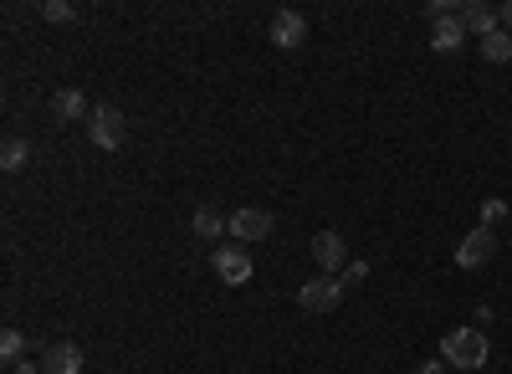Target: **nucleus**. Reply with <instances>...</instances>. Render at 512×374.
I'll use <instances>...</instances> for the list:
<instances>
[{"label": "nucleus", "instance_id": "nucleus-1", "mask_svg": "<svg viewBox=\"0 0 512 374\" xmlns=\"http://www.w3.org/2000/svg\"><path fill=\"white\" fill-rule=\"evenodd\" d=\"M441 354H446V364H456V369H482L492 349H487L482 328H451V334L441 339Z\"/></svg>", "mask_w": 512, "mask_h": 374}, {"label": "nucleus", "instance_id": "nucleus-2", "mask_svg": "<svg viewBox=\"0 0 512 374\" xmlns=\"http://www.w3.org/2000/svg\"><path fill=\"white\" fill-rule=\"evenodd\" d=\"M88 134H93V144H98V149H123L128 118H123L113 103H103V108H93V113H88Z\"/></svg>", "mask_w": 512, "mask_h": 374}, {"label": "nucleus", "instance_id": "nucleus-3", "mask_svg": "<svg viewBox=\"0 0 512 374\" xmlns=\"http://www.w3.org/2000/svg\"><path fill=\"white\" fill-rule=\"evenodd\" d=\"M492 252H497V231H492V226H477L472 236H466V241L456 246V267L477 272V267H487V262H492Z\"/></svg>", "mask_w": 512, "mask_h": 374}, {"label": "nucleus", "instance_id": "nucleus-4", "mask_svg": "<svg viewBox=\"0 0 512 374\" xmlns=\"http://www.w3.org/2000/svg\"><path fill=\"white\" fill-rule=\"evenodd\" d=\"M297 303H303L308 313H333L338 303H344V282H333V277H313V282H303Z\"/></svg>", "mask_w": 512, "mask_h": 374}, {"label": "nucleus", "instance_id": "nucleus-5", "mask_svg": "<svg viewBox=\"0 0 512 374\" xmlns=\"http://www.w3.org/2000/svg\"><path fill=\"white\" fill-rule=\"evenodd\" d=\"M272 41L282 52H297L308 41V21H303V11H277L272 16Z\"/></svg>", "mask_w": 512, "mask_h": 374}, {"label": "nucleus", "instance_id": "nucleus-6", "mask_svg": "<svg viewBox=\"0 0 512 374\" xmlns=\"http://www.w3.org/2000/svg\"><path fill=\"white\" fill-rule=\"evenodd\" d=\"M313 262H318L323 272H344V267H349L344 236H338V231H318V236H313Z\"/></svg>", "mask_w": 512, "mask_h": 374}, {"label": "nucleus", "instance_id": "nucleus-7", "mask_svg": "<svg viewBox=\"0 0 512 374\" xmlns=\"http://www.w3.org/2000/svg\"><path fill=\"white\" fill-rule=\"evenodd\" d=\"M216 272H221V282H231V287H241V282H251V257L241 252V246H221L216 252Z\"/></svg>", "mask_w": 512, "mask_h": 374}, {"label": "nucleus", "instance_id": "nucleus-8", "mask_svg": "<svg viewBox=\"0 0 512 374\" xmlns=\"http://www.w3.org/2000/svg\"><path fill=\"white\" fill-rule=\"evenodd\" d=\"M231 231H236V241H262L272 231V216L262 211V205H246V211L231 216Z\"/></svg>", "mask_w": 512, "mask_h": 374}, {"label": "nucleus", "instance_id": "nucleus-9", "mask_svg": "<svg viewBox=\"0 0 512 374\" xmlns=\"http://www.w3.org/2000/svg\"><path fill=\"white\" fill-rule=\"evenodd\" d=\"M41 374H82V349L77 344H52L41 354Z\"/></svg>", "mask_w": 512, "mask_h": 374}, {"label": "nucleus", "instance_id": "nucleus-10", "mask_svg": "<svg viewBox=\"0 0 512 374\" xmlns=\"http://www.w3.org/2000/svg\"><path fill=\"white\" fill-rule=\"evenodd\" d=\"M461 41H466V21H461V16H446V21L431 26V47H436L441 57L461 52Z\"/></svg>", "mask_w": 512, "mask_h": 374}, {"label": "nucleus", "instance_id": "nucleus-11", "mask_svg": "<svg viewBox=\"0 0 512 374\" xmlns=\"http://www.w3.org/2000/svg\"><path fill=\"white\" fill-rule=\"evenodd\" d=\"M461 21H466V31L487 36V31H497L502 11H497V6H482V0H472V6H461Z\"/></svg>", "mask_w": 512, "mask_h": 374}, {"label": "nucleus", "instance_id": "nucleus-12", "mask_svg": "<svg viewBox=\"0 0 512 374\" xmlns=\"http://www.w3.org/2000/svg\"><path fill=\"white\" fill-rule=\"evenodd\" d=\"M190 231H195L200 241H216L221 231H231V221L216 211V205H200V211H195V221H190Z\"/></svg>", "mask_w": 512, "mask_h": 374}, {"label": "nucleus", "instance_id": "nucleus-13", "mask_svg": "<svg viewBox=\"0 0 512 374\" xmlns=\"http://www.w3.org/2000/svg\"><path fill=\"white\" fill-rule=\"evenodd\" d=\"M482 57H487V62H512V31H502V26L487 31V36H482Z\"/></svg>", "mask_w": 512, "mask_h": 374}, {"label": "nucleus", "instance_id": "nucleus-14", "mask_svg": "<svg viewBox=\"0 0 512 374\" xmlns=\"http://www.w3.org/2000/svg\"><path fill=\"white\" fill-rule=\"evenodd\" d=\"M52 113L67 123V118H82V113H88V103H82V93L72 88V93H57V98H52Z\"/></svg>", "mask_w": 512, "mask_h": 374}, {"label": "nucleus", "instance_id": "nucleus-15", "mask_svg": "<svg viewBox=\"0 0 512 374\" xmlns=\"http://www.w3.org/2000/svg\"><path fill=\"white\" fill-rule=\"evenodd\" d=\"M21 354H26V339L16 334V328H6V334H0V359H6V364L16 369V364H26Z\"/></svg>", "mask_w": 512, "mask_h": 374}, {"label": "nucleus", "instance_id": "nucleus-16", "mask_svg": "<svg viewBox=\"0 0 512 374\" xmlns=\"http://www.w3.org/2000/svg\"><path fill=\"white\" fill-rule=\"evenodd\" d=\"M26 154H31V144H26V139H6V144H0V164H6V170H21Z\"/></svg>", "mask_w": 512, "mask_h": 374}, {"label": "nucleus", "instance_id": "nucleus-17", "mask_svg": "<svg viewBox=\"0 0 512 374\" xmlns=\"http://www.w3.org/2000/svg\"><path fill=\"white\" fill-rule=\"evenodd\" d=\"M364 277H369V267H364V262H349L344 272H338V282H344V287H359Z\"/></svg>", "mask_w": 512, "mask_h": 374}, {"label": "nucleus", "instance_id": "nucleus-18", "mask_svg": "<svg viewBox=\"0 0 512 374\" xmlns=\"http://www.w3.org/2000/svg\"><path fill=\"white\" fill-rule=\"evenodd\" d=\"M41 16H47V21H72V6H67V0H47Z\"/></svg>", "mask_w": 512, "mask_h": 374}, {"label": "nucleus", "instance_id": "nucleus-19", "mask_svg": "<svg viewBox=\"0 0 512 374\" xmlns=\"http://www.w3.org/2000/svg\"><path fill=\"white\" fill-rule=\"evenodd\" d=\"M497 221H507V205L502 200H487L482 205V226H497Z\"/></svg>", "mask_w": 512, "mask_h": 374}, {"label": "nucleus", "instance_id": "nucleus-20", "mask_svg": "<svg viewBox=\"0 0 512 374\" xmlns=\"http://www.w3.org/2000/svg\"><path fill=\"white\" fill-rule=\"evenodd\" d=\"M415 374H446V369H441V364H436V359H431V364H420V369H415Z\"/></svg>", "mask_w": 512, "mask_h": 374}, {"label": "nucleus", "instance_id": "nucleus-21", "mask_svg": "<svg viewBox=\"0 0 512 374\" xmlns=\"http://www.w3.org/2000/svg\"><path fill=\"white\" fill-rule=\"evenodd\" d=\"M11 374H41V369H36V364H16Z\"/></svg>", "mask_w": 512, "mask_h": 374}, {"label": "nucleus", "instance_id": "nucleus-22", "mask_svg": "<svg viewBox=\"0 0 512 374\" xmlns=\"http://www.w3.org/2000/svg\"><path fill=\"white\" fill-rule=\"evenodd\" d=\"M497 11H502V21H507V26H512V0H507V6H497Z\"/></svg>", "mask_w": 512, "mask_h": 374}]
</instances>
